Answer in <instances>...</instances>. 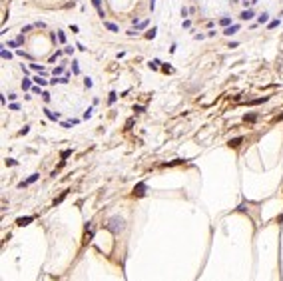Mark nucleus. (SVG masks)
I'll list each match as a JSON object with an SVG mask.
<instances>
[{
	"label": "nucleus",
	"instance_id": "f257e3e1",
	"mask_svg": "<svg viewBox=\"0 0 283 281\" xmlns=\"http://www.w3.org/2000/svg\"><path fill=\"white\" fill-rule=\"evenodd\" d=\"M106 227L110 229V231L118 233V231H122V229H124V219H120V217H112V219L108 221Z\"/></svg>",
	"mask_w": 283,
	"mask_h": 281
},
{
	"label": "nucleus",
	"instance_id": "f03ea898",
	"mask_svg": "<svg viewBox=\"0 0 283 281\" xmlns=\"http://www.w3.org/2000/svg\"><path fill=\"white\" fill-rule=\"evenodd\" d=\"M146 191H148V186H146V182H140V183H136V187H134V195H136V198H144V195H146Z\"/></svg>",
	"mask_w": 283,
	"mask_h": 281
},
{
	"label": "nucleus",
	"instance_id": "7ed1b4c3",
	"mask_svg": "<svg viewBox=\"0 0 283 281\" xmlns=\"http://www.w3.org/2000/svg\"><path fill=\"white\" fill-rule=\"evenodd\" d=\"M239 28H241V26H239V24H231V26H227L225 30H223V34H225V36H233L235 32L239 30Z\"/></svg>",
	"mask_w": 283,
	"mask_h": 281
},
{
	"label": "nucleus",
	"instance_id": "20e7f679",
	"mask_svg": "<svg viewBox=\"0 0 283 281\" xmlns=\"http://www.w3.org/2000/svg\"><path fill=\"white\" fill-rule=\"evenodd\" d=\"M30 221H34V215H26V217H18V219H16V223H18V225H20V227H22V225H28V223H30Z\"/></svg>",
	"mask_w": 283,
	"mask_h": 281
},
{
	"label": "nucleus",
	"instance_id": "39448f33",
	"mask_svg": "<svg viewBox=\"0 0 283 281\" xmlns=\"http://www.w3.org/2000/svg\"><path fill=\"white\" fill-rule=\"evenodd\" d=\"M241 144H243V138L241 136H239V138H233V140L227 142V146H229V148H239Z\"/></svg>",
	"mask_w": 283,
	"mask_h": 281
},
{
	"label": "nucleus",
	"instance_id": "423d86ee",
	"mask_svg": "<svg viewBox=\"0 0 283 281\" xmlns=\"http://www.w3.org/2000/svg\"><path fill=\"white\" fill-rule=\"evenodd\" d=\"M239 18H241V20H251L253 18V10H251V8H245V10L239 14Z\"/></svg>",
	"mask_w": 283,
	"mask_h": 281
},
{
	"label": "nucleus",
	"instance_id": "0eeeda50",
	"mask_svg": "<svg viewBox=\"0 0 283 281\" xmlns=\"http://www.w3.org/2000/svg\"><path fill=\"white\" fill-rule=\"evenodd\" d=\"M92 4H94V8L98 10V14H100V16L104 18L106 14H104V10H102V0H92Z\"/></svg>",
	"mask_w": 283,
	"mask_h": 281
},
{
	"label": "nucleus",
	"instance_id": "6e6552de",
	"mask_svg": "<svg viewBox=\"0 0 283 281\" xmlns=\"http://www.w3.org/2000/svg\"><path fill=\"white\" fill-rule=\"evenodd\" d=\"M104 28H108L110 32H120V28H118L114 22H108V20H104Z\"/></svg>",
	"mask_w": 283,
	"mask_h": 281
},
{
	"label": "nucleus",
	"instance_id": "1a4fd4ad",
	"mask_svg": "<svg viewBox=\"0 0 283 281\" xmlns=\"http://www.w3.org/2000/svg\"><path fill=\"white\" fill-rule=\"evenodd\" d=\"M257 24H269V14H267V12L259 14V18H257Z\"/></svg>",
	"mask_w": 283,
	"mask_h": 281
},
{
	"label": "nucleus",
	"instance_id": "9d476101",
	"mask_svg": "<svg viewBox=\"0 0 283 281\" xmlns=\"http://www.w3.org/2000/svg\"><path fill=\"white\" fill-rule=\"evenodd\" d=\"M22 90H32V80H30V78L24 76V80H22Z\"/></svg>",
	"mask_w": 283,
	"mask_h": 281
},
{
	"label": "nucleus",
	"instance_id": "9b49d317",
	"mask_svg": "<svg viewBox=\"0 0 283 281\" xmlns=\"http://www.w3.org/2000/svg\"><path fill=\"white\" fill-rule=\"evenodd\" d=\"M42 112H44V114H46V118H48V120H52V122H56L58 118H60V116H58V114H54V112H50V110H42Z\"/></svg>",
	"mask_w": 283,
	"mask_h": 281
},
{
	"label": "nucleus",
	"instance_id": "f8f14e48",
	"mask_svg": "<svg viewBox=\"0 0 283 281\" xmlns=\"http://www.w3.org/2000/svg\"><path fill=\"white\" fill-rule=\"evenodd\" d=\"M263 102H267V96H263V98H257V100H251V102H247L249 106H257V104H263Z\"/></svg>",
	"mask_w": 283,
	"mask_h": 281
},
{
	"label": "nucleus",
	"instance_id": "ddd939ff",
	"mask_svg": "<svg viewBox=\"0 0 283 281\" xmlns=\"http://www.w3.org/2000/svg\"><path fill=\"white\" fill-rule=\"evenodd\" d=\"M219 24H221V26H223V28H227V26H231V18H229V16H223V18H221V20H219Z\"/></svg>",
	"mask_w": 283,
	"mask_h": 281
},
{
	"label": "nucleus",
	"instance_id": "4468645a",
	"mask_svg": "<svg viewBox=\"0 0 283 281\" xmlns=\"http://www.w3.org/2000/svg\"><path fill=\"white\" fill-rule=\"evenodd\" d=\"M30 68L32 70H36L38 74H46V70H44V66H40V64H30Z\"/></svg>",
	"mask_w": 283,
	"mask_h": 281
},
{
	"label": "nucleus",
	"instance_id": "2eb2a0df",
	"mask_svg": "<svg viewBox=\"0 0 283 281\" xmlns=\"http://www.w3.org/2000/svg\"><path fill=\"white\" fill-rule=\"evenodd\" d=\"M116 100H118V94H116V92H110V96H108V104L112 106V104H116Z\"/></svg>",
	"mask_w": 283,
	"mask_h": 281
},
{
	"label": "nucleus",
	"instance_id": "dca6fc26",
	"mask_svg": "<svg viewBox=\"0 0 283 281\" xmlns=\"http://www.w3.org/2000/svg\"><path fill=\"white\" fill-rule=\"evenodd\" d=\"M160 64H162V62H160L158 58H154V60H152V62H150V64H148V66H150L152 70H158V68H160Z\"/></svg>",
	"mask_w": 283,
	"mask_h": 281
},
{
	"label": "nucleus",
	"instance_id": "f3484780",
	"mask_svg": "<svg viewBox=\"0 0 283 281\" xmlns=\"http://www.w3.org/2000/svg\"><path fill=\"white\" fill-rule=\"evenodd\" d=\"M92 237H94V229H90V231H86V233H84V243L92 241Z\"/></svg>",
	"mask_w": 283,
	"mask_h": 281
},
{
	"label": "nucleus",
	"instance_id": "a211bd4d",
	"mask_svg": "<svg viewBox=\"0 0 283 281\" xmlns=\"http://www.w3.org/2000/svg\"><path fill=\"white\" fill-rule=\"evenodd\" d=\"M156 32H158V28H152V30H148V32H146V38H148V40L156 38Z\"/></svg>",
	"mask_w": 283,
	"mask_h": 281
},
{
	"label": "nucleus",
	"instance_id": "6ab92c4d",
	"mask_svg": "<svg viewBox=\"0 0 283 281\" xmlns=\"http://www.w3.org/2000/svg\"><path fill=\"white\" fill-rule=\"evenodd\" d=\"M32 80L36 82V86H46V80L44 78H40V76H36V78H32Z\"/></svg>",
	"mask_w": 283,
	"mask_h": 281
},
{
	"label": "nucleus",
	"instance_id": "aec40b11",
	"mask_svg": "<svg viewBox=\"0 0 283 281\" xmlns=\"http://www.w3.org/2000/svg\"><path fill=\"white\" fill-rule=\"evenodd\" d=\"M10 58H12V54L8 52L6 48H2V60H10Z\"/></svg>",
	"mask_w": 283,
	"mask_h": 281
},
{
	"label": "nucleus",
	"instance_id": "412c9836",
	"mask_svg": "<svg viewBox=\"0 0 283 281\" xmlns=\"http://www.w3.org/2000/svg\"><path fill=\"white\" fill-rule=\"evenodd\" d=\"M277 26H279V20H271V22L267 24V28H269V30H273V28H277Z\"/></svg>",
	"mask_w": 283,
	"mask_h": 281
},
{
	"label": "nucleus",
	"instance_id": "4be33fe9",
	"mask_svg": "<svg viewBox=\"0 0 283 281\" xmlns=\"http://www.w3.org/2000/svg\"><path fill=\"white\" fill-rule=\"evenodd\" d=\"M72 72H74V74H80V66H78V62H72Z\"/></svg>",
	"mask_w": 283,
	"mask_h": 281
},
{
	"label": "nucleus",
	"instance_id": "5701e85b",
	"mask_svg": "<svg viewBox=\"0 0 283 281\" xmlns=\"http://www.w3.org/2000/svg\"><path fill=\"white\" fill-rule=\"evenodd\" d=\"M146 26H148V20H142V22L136 24V30H142V28H146Z\"/></svg>",
	"mask_w": 283,
	"mask_h": 281
},
{
	"label": "nucleus",
	"instance_id": "b1692460",
	"mask_svg": "<svg viewBox=\"0 0 283 281\" xmlns=\"http://www.w3.org/2000/svg\"><path fill=\"white\" fill-rule=\"evenodd\" d=\"M60 74H64V66H58V68H54V76H60Z\"/></svg>",
	"mask_w": 283,
	"mask_h": 281
},
{
	"label": "nucleus",
	"instance_id": "393cba45",
	"mask_svg": "<svg viewBox=\"0 0 283 281\" xmlns=\"http://www.w3.org/2000/svg\"><path fill=\"white\" fill-rule=\"evenodd\" d=\"M72 124H78V120H72V122H62V128H72Z\"/></svg>",
	"mask_w": 283,
	"mask_h": 281
},
{
	"label": "nucleus",
	"instance_id": "a878e982",
	"mask_svg": "<svg viewBox=\"0 0 283 281\" xmlns=\"http://www.w3.org/2000/svg\"><path fill=\"white\" fill-rule=\"evenodd\" d=\"M92 112H94V108H88L86 112H84V120H88V118H92Z\"/></svg>",
	"mask_w": 283,
	"mask_h": 281
},
{
	"label": "nucleus",
	"instance_id": "bb28decb",
	"mask_svg": "<svg viewBox=\"0 0 283 281\" xmlns=\"http://www.w3.org/2000/svg\"><path fill=\"white\" fill-rule=\"evenodd\" d=\"M162 70H164L166 74H172V72H174V68H172V66H168V64H164V66H162Z\"/></svg>",
	"mask_w": 283,
	"mask_h": 281
},
{
	"label": "nucleus",
	"instance_id": "cd10ccee",
	"mask_svg": "<svg viewBox=\"0 0 283 281\" xmlns=\"http://www.w3.org/2000/svg\"><path fill=\"white\" fill-rule=\"evenodd\" d=\"M243 120H245V122H255V120H257V116H255V114H249V116H245Z\"/></svg>",
	"mask_w": 283,
	"mask_h": 281
},
{
	"label": "nucleus",
	"instance_id": "c85d7f7f",
	"mask_svg": "<svg viewBox=\"0 0 283 281\" xmlns=\"http://www.w3.org/2000/svg\"><path fill=\"white\" fill-rule=\"evenodd\" d=\"M8 46H10V48H16V46H20V42L18 40H8Z\"/></svg>",
	"mask_w": 283,
	"mask_h": 281
},
{
	"label": "nucleus",
	"instance_id": "c756f323",
	"mask_svg": "<svg viewBox=\"0 0 283 281\" xmlns=\"http://www.w3.org/2000/svg\"><path fill=\"white\" fill-rule=\"evenodd\" d=\"M66 194H68V191H64V194H62V195H60V198H58V199H54V205H58V203H62V199H64V198H66Z\"/></svg>",
	"mask_w": 283,
	"mask_h": 281
},
{
	"label": "nucleus",
	"instance_id": "7c9ffc66",
	"mask_svg": "<svg viewBox=\"0 0 283 281\" xmlns=\"http://www.w3.org/2000/svg\"><path fill=\"white\" fill-rule=\"evenodd\" d=\"M28 132H30V126H24V128L20 130V136H26Z\"/></svg>",
	"mask_w": 283,
	"mask_h": 281
},
{
	"label": "nucleus",
	"instance_id": "2f4dec72",
	"mask_svg": "<svg viewBox=\"0 0 283 281\" xmlns=\"http://www.w3.org/2000/svg\"><path fill=\"white\" fill-rule=\"evenodd\" d=\"M70 154H72V150H64V152H62V154H60V156H62V160H66V158H68V156H70Z\"/></svg>",
	"mask_w": 283,
	"mask_h": 281
},
{
	"label": "nucleus",
	"instance_id": "473e14b6",
	"mask_svg": "<svg viewBox=\"0 0 283 281\" xmlns=\"http://www.w3.org/2000/svg\"><path fill=\"white\" fill-rule=\"evenodd\" d=\"M58 40H60L62 44H64V42H66V34H64V32H58Z\"/></svg>",
	"mask_w": 283,
	"mask_h": 281
},
{
	"label": "nucleus",
	"instance_id": "72a5a7b5",
	"mask_svg": "<svg viewBox=\"0 0 283 281\" xmlns=\"http://www.w3.org/2000/svg\"><path fill=\"white\" fill-rule=\"evenodd\" d=\"M92 84H94V82H92V78H86V80H84V86H86V88H92Z\"/></svg>",
	"mask_w": 283,
	"mask_h": 281
},
{
	"label": "nucleus",
	"instance_id": "f704fd0d",
	"mask_svg": "<svg viewBox=\"0 0 283 281\" xmlns=\"http://www.w3.org/2000/svg\"><path fill=\"white\" fill-rule=\"evenodd\" d=\"M42 100H44V102H50V94H48V92H42Z\"/></svg>",
	"mask_w": 283,
	"mask_h": 281
},
{
	"label": "nucleus",
	"instance_id": "c9c22d12",
	"mask_svg": "<svg viewBox=\"0 0 283 281\" xmlns=\"http://www.w3.org/2000/svg\"><path fill=\"white\" fill-rule=\"evenodd\" d=\"M32 28H34V24H28V26H24V28H22V34H24V32H30Z\"/></svg>",
	"mask_w": 283,
	"mask_h": 281
},
{
	"label": "nucleus",
	"instance_id": "e433bc0d",
	"mask_svg": "<svg viewBox=\"0 0 283 281\" xmlns=\"http://www.w3.org/2000/svg\"><path fill=\"white\" fill-rule=\"evenodd\" d=\"M134 112H136V114H142V112H144V106H134Z\"/></svg>",
	"mask_w": 283,
	"mask_h": 281
},
{
	"label": "nucleus",
	"instance_id": "4c0bfd02",
	"mask_svg": "<svg viewBox=\"0 0 283 281\" xmlns=\"http://www.w3.org/2000/svg\"><path fill=\"white\" fill-rule=\"evenodd\" d=\"M8 108H10V110H20V106H18V104H16V102H12V104H10V106H8Z\"/></svg>",
	"mask_w": 283,
	"mask_h": 281
},
{
	"label": "nucleus",
	"instance_id": "58836bf2",
	"mask_svg": "<svg viewBox=\"0 0 283 281\" xmlns=\"http://www.w3.org/2000/svg\"><path fill=\"white\" fill-rule=\"evenodd\" d=\"M16 54H18V56H22V58H30V56H28L26 52H24V50H18V52H16Z\"/></svg>",
	"mask_w": 283,
	"mask_h": 281
},
{
	"label": "nucleus",
	"instance_id": "ea45409f",
	"mask_svg": "<svg viewBox=\"0 0 283 281\" xmlns=\"http://www.w3.org/2000/svg\"><path fill=\"white\" fill-rule=\"evenodd\" d=\"M6 166H16V160H12V158H8V160H6Z\"/></svg>",
	"mask_w": 283,
	"mask_h": 281
},
{
	"label": "nucleus",
	"instance_id": "a19ab883",
	"mask_svg": "<svg viewBox=\"0 0 283 281\" xmlns=\"http://www.w3.org/2000/svg\"><path fill=\"white\" fill-rule=\"evenodd\" d=\"M72 52H74V48H72V46H68V48H64V54H68V56H70Z\"/></svg>",
	"mask_w": 283,
	"mask_h": 281
},
{
	"label": "nucleus",
	"instance_id": "79ce46f5",
	"mask_svg": "<svg viewBox=\"0 0 283 281\" xmlns=\"http://www.w3.org/2000/svg\"><path fill=\"white\" fill-rule=\"evenodd\" d=\"M241 2H243V6H245V8L251 6V0H241Z\"/></svg>",
	"mask_w": 283,
	"mask_h": 281
},
{
	"label": "nucleus",
	"instance_id": "37998d69",
	"mask_svg": "<svg viewBox=\"0 0 283 281\" xmlns=\"http://www.w3.org/2000/svg\"><path fill=\"white\" fill-rule=\"evenodd\" d=\"M188 12H189V10H188V8H185V6L181 8V16H184V18H185V16H188Z\"/></svg>",
	"mask_w": 283,
	"mask_h": 281
},
{
	"label": "nucleus",
	"instance_id": "c03bdc74",
	"mask_svg": "<svg viewBox=\"0 0 283 281\" xmlns=\"http://www.w3.org/2000/svg\"><path fill=\"white\" fill-rule=\"evenodd\" d=\"M192 26V20H184V28H189Z\"/></svg>",
	"mask_w": 283,
	"mask_h": 281
},
{
	"label": "nucleus",
	"instance_id": "a18cd8bd",
	"mask_svg": "<svg viewBox=\"0 0 283 281\" xmlns=\"http://www.w3.org/2000/svg\"><path fill=\"white\" fill-rule=\"evenodd\" d=\"M154 8H156V0H150V10L154 12Z\"/></svg>",
	"mask_w": 283,
	"mask_h": 281
},
{
	"label": "nucleus",
	"instance_id": "49530a36",
	"mask_svg": "<svg viewBox=\"0 0 283 281\" xmlns=\"http://www.w3.org/2000/svg\"><path fill=\"white\" fill-rule=\"evenodd\" d=\"M34 26H36V28H46V24H44V22H36Z\"/></svg>",
	"mask_w": 283,
	"mask_h": 281
},
{
	"label": "nucleus",
	"instance_id": "de8ad7c7",
	"mask_svg": "<svg viewBox=\"0 0 283 281\" xmlns=\"http://www.w3.org/2000/svg\"><path fill=\"white\" fill-rule=\"evenodd\" d=\"M279 120H283V114H281V116H277V118H275V122H279Z\"/></svg>",
	"mask_w": 283,
	"mask_h": 281
},
{
	"label": "nucleus",
	"instance_id": "09e8293b",
	"mask_svg": "<svg viewBox=\"0 0 283 281\" xmlns=\"http://www.w3.org/2000/svg\"><path fill=\"white\" fill-rule=\"evenodd\" d=\"M255 2H257V0H251V4H255Z\"/></svg>",
	"mask_w": 283,
	"mask_h": 281
}]
</instances>
